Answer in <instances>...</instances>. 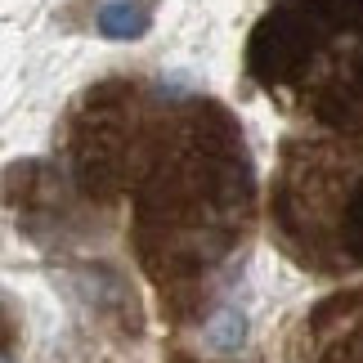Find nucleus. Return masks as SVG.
<instances>
[{
	"mask_svg": "<svg viewBox=\"0 0 363 363\" xmlns=\"http://www.w3.org/2000/svg\"><path fill=\"white\" fill-rule=\"evenodd\" d=\"M291 363H363V287L305 318V341Z\"/></svg>",
	"mask_w": 363,
	"mask_h": 363,
	"instance_id": "obj_2",
	"label": "nucleus"
},
{
	"mask_svg": "<svg viewBox=\"0 0 363 363\" xmlns=\"http://www.w3.org/2000/svg\"><path fill=\"white\" fill-rule=\"evenodd\" d=\"M247 337V318L238 305H225V310H216V318L206 323V345H211L216 354H233Z\"/></svg>",
	"mask_w": 363,
	"mask_h": 363,
	"instance_id": "obj_3",
	"label": "nucleus"
},
{
	"mask_svg": "<svg viewBox=\"0 0 363 363\" xmlns=\"http://www.w3.org/2000/svg\"><path fill=\"white\" fill-rule=\"evenodd\" d=\"M144 18L148 13L139 5H108L104 9V32L108 36H139L144 32Z\"/></svg>",
	"mask_w": 363,
	"mask_h": 363,
	"instance_id": "obj_4",
	"label": "nucleus"
},
{
	"mask_svg": "<svg viewBox=\"0 0 363 363\" xmlns=\"http://www.w3.org/2000/svg\"><path fill=\"white\" fill-rule=\"evenodd\" d=\"M247 67L318 130L363 135V0H283L251 32Z\"/></svg>",
	"mask_w": 363,
	"mask_h": 363,
	"instance_id": "obj_1",
	"label": "nucleus"
}]
</instances>
